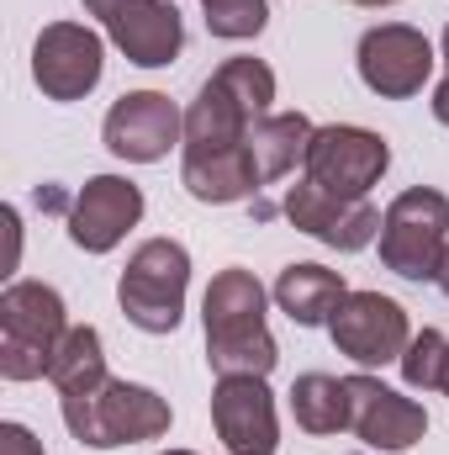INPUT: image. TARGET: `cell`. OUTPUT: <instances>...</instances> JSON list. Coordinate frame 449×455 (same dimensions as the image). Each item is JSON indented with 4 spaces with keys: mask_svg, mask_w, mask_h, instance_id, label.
Segmentation results:
<instances>
[{
    "mask_svg": "<svg viewBox=\"0 0 449 455\" xmlns=\"http://www.w3.org/2000/svg\"><path fill=\"white\" fill-rule=\"evenodd\" d=\"M212 424L232 455H275V445H280L275 397H270L264 376H217Z\"/></svg>",
    "mask_w": 449,
    "mask_h": 455,
    "instance_id": "obj_12",
    "label": "cell"
},
{
    "mask_svg": "<svg viewBox=\"0 0 449 455\" xmlns=\"http://www.w3.org/2000/svg\"><path fill=\"white\" fill-rule=\"evenodd\" d=\"M201 318H207V365L217 376H270L275 371L280 349L264 329V286L254 270L243 265L217 270L207 286Z\"/></svg>",
    "mask_w": 449,
    "mask_h": 455,
    "instance_id": "obj_1",
    "label": "cell"
},
{
    "mask_svg": "<svg viewBox=\"0 0 449 455\" xmlns=\"http://www.w3.org/2000/svg\"><path fill=\"white\" fill-rule=\"evenodd\" d=\"M101 37L80 21H53L32 43V80L48 101H80L101 85Z\"/></svg>",
    "mask_w": 449,
    "mask_h": 455,
    "instance_id": "obj_8",
    "label": "cell"
},
{
    "mask_svg": "<svg viewBox=\"0 0 449 455\" xmlns=\"http://www.w3.org/2000/svg\"><path fill=\"white\" fill-rule=\"evenodd\" d=\"M343 297H349V286H343V275L328 270V265H286L280 281H275V302H280V313H286L291 323H302V329L328 323Z\"/></svg>",
    "mask_w": 449,
    "mask_h": 455,
    "instance_id": "obj_18",
    "label": "cell"
},
{
    "mask_svg": "<svg viewBox=\"0 0 449 455\" xmlns=\"http://www.w3.org/2000/svg\"><path fill=\"white\" fill-rule=\"evenodd\" d=\"M439 291L449 297V249H445V265H439Z\"/></svg>",
    "mask_w": 449,
    "mask_h": 455,
    "instance_id": "obj_27",
    "label": "cell"
},
{
    "mask_svg": "<svg viewBox=\"0 0 449 455\" xmlns=\"http://www.w3.org/2000/svg\"><path fill=\"white\" fill-rule=\"evenodd\" d=\"M312 122L302 112H270L259 116L254 127H248V159H254V170H259V186H270V180H280L296 159H307V143H312Z\"/></svg>",
    "mask_w": 449,
    "mask_h": 455,
    "instance_id": "obj_19",
    "label": "cell"
},
{
    "mask_svg": "<svg viewBox=\"0 0 449 455\" xmlns=\"http://www.w3.org/2000/svg\"><path fill=\"white\" fill-rule=\"evenodd\" d=\"M185 286H191V254L175 238H148L127 259L116 281V302L132 329L143 334H175L185 313Z\"/></svg>",
    "mask_w": 449,
    "mask_h": 455,
    "instance_id": "obj_5",
    "label": "cell"
},
{
    "mask_svg": "<svg viewBox=\"0 0 449 455\" xmlns=\"http://www.w3.org/2000/svg\"><path fill=\"white\" fill-rule=\"evenodd\" d=\"M127 5H132V0H85V11L101 16V21H112L116 11H127Z\"/></svg>",
    "mask_w": 449,
    "mask_h": 455,
    "instance_id": "obj_25",
    "label": "cell"
},
{
    "mask_svg": "<svg viewBox=\"0 0 449 455\" xmlns=\"http://www.w3.org/2000/svg\"><path fill=\"white\" fill-rule=\"evenodd\" d=\"M286 218L302 228V233H312L318 243H334L343 254L349 249H365L381 233V212L365 196H334V191H323L312 180H296L286 191Z\"/></svg>",
    "mask_w": 449,
    "mask_h": 455,
    "instance_id": "obj_14",
    "label": "cell"
},
{
    "mask_svg": "<svg viewBox=\"0 0 449 455\" xmlns=\"http://www.w3.org/2000/svg\"><path fill=\"white\" fill-rule=\"evenodd\" d=\"M328 334H334L338 355H349L354 365L402 360V349L413 344V329H407L402 302H391V297H381V291H349V297L338 302V313L328 318Z\"/></svg>",
    "mask_w": 449,
    "mask_h": 455,
    "instance_id": "obj_10",
    "label": "cell"
},
{
    "mask_svg": "<svg viewBox=\"0 0 449 455\" xmlns=\"http://www.w3.org/2000/svg\"><path fill=\"white\" fill-rule=\"evenodd\" d=\"M343 381H349V429L370 451L397 455V451H413L429 435V413L413 397L381 387L375 376H343Z\"/></svg>",
    "mask_w": 449,
    "mask_h": 455,
    "instance_id": "obj_11",
    "label": "cell"
},
{
    "mask_svg": "<svg viewBox=\"0 0 449 455\" xmlns=\"http://www.w3.org/2000/svg\"><path fill=\"white\" fill-rule=\"evenodd\" d=\"M449 249V196L413 186L402 191L386 218H381V259L386 270H397L402 281H439Z\"/></svg>",
    "mask_w": 449,
    "mask_h": 455,
    "instance_id": "obj_6",
    "label": "cell"
},
{
    "mask_svg": "<svg viewBox=\"0 0 449 455\" xmlns=\"http://www.w3.org/2000/svg\"><path fill=\"white\" fill-rule=\"evenodd\" d=\"M64 334H69V318H64V297L53 286L11 281L0 291V376L5 381L48 376Z\"/></svg>",
    "mask_w": 449,
    "mask_h": 455,
    "instance_id": "obj_3",
    "label": "cell"
},
{
    "mask_svg": "<svg viewBox=\"0 0 449 455\" xmlns=\"http://www.w3.org/2000/svg\"><path fill=\"white\" fill-rule=\"evenodd\" d=\"M434 75V43L407 27V21H386V27H370L359 37V80L386 96V101H407L423 91V80Z\"/></svg>",
    "mask_w": 449,
    "mask_h": 455,
    "instance_id": "obj_9",
    "label": "cell"
},
{
    "mask_svg": "<svg viewBox=\"0 0 449 455\" xmlns=\"http://www.w3.org/2000/svg\"><path fill=\"white\" fill-rule=\"evenodd\" d=\"M112 43L127 53V64H143V69H164L180 59L185 48V21L169 0H132L127 11H116L106 21Z\"/></svg>",
    "mask_w": 449,
    "mask_h": 455,
    "instance_id": "obj_16",
    "label": "cell"
},
{
    "mask_svg": "<svg viewBox=\"0 0 449 455\" xmlns=\"http://www.w3.org/2000/svg\"><path fill=\"white\" fill-rule=\"evenodd\" d=\"M207 11V32L227 37V43H243V37H259L264 21H270V5L264 0H201Z\"/></svg>",
    "mask_w": 449,
    "mask_h": 455,
    "instance_id": "obj_22",
    "label": "cell"
},
{
    "mask_svg": "<svg viewBox=\"0 0 449 455\" xmlns=\"http://www.w3.org/2000/svg\"><path fill=\"white\" fill-rule=\"evenodd\" d=\"M445 59H449V27H445Z\"/></svg>",
    "mask_w": 449,
    "mask_h": 455,
    "instance_id": "obj_30",
    "label": "cell"
},
{
    "mask_svg": "<svg viewBox=\"0 0 449 455\" xmlns=\"http://www.w3.org/2000/svg\"><path fill=\"white\" fill-rule=\"evenodd\" d=\"M291 413L307 435H338L349 429V381L323 376V371H307L296 376L291 387Z\"/></svg>",
    "mask_w": 449,
    "mask_h": 455,
    "instance_id": "obj_21",
    "label": "cell"
},
{
    "mask_svg": "<svg viewBox=\"0 0 449 455\" xmlns=\"http://www.w3.org/2000/svg\"><path fill=\"white\" fill-rule=\"evenodd\" d=\"M445 355H449V339L439 329H423V334H413V344L402 349V376H407V387H418V392H429V387H439V376H445Z\"/></svg>",
    "mask_w": 449,
    "mask_h": 455,
    "instance_id": "obj_23",
    "label": "cell"
},
{
    "mask_svg": "<svg viewBox=\"0 0 449 455\" xmlns=\"http://www.w3.org/2000/svg\"><path fill=\"white\" fill-rule=\"evenodd\" d=\"M164 455H196V451H164Z\"/></svg>",
    "mask_w": 449,
    "mask_h": 455,
    "instance_id": "obj_31",
    "label": "cell"
},
{
    "mask_svg": "<svg viewBox=\"0 0 449 455\" xmlns=\"http://www.w3.org/2000/svg\"><path fill=\"white\" fill-rule=\"evenodd\" d=\"M0 455H43V440L27 424H0Z\"/></svg>",
    "mask_w": 449,
    "mask_h": 455,
    "instance_id": "obj_24",
    "label": "cell"
},
{
    "mask_svg": "<svg viewBox=\"0 0 449 455\" xmlns=\"http://www.w3.org/2000/svg\"><path fill=\"white\" fill-rule=\"evenodd\" d=\"M180 186L196 196V202H212V207H227V202H243L259 191V170L248 159V143L238 148H185L180 159Z\"/></svg>",
    "mask_w": 449,
    "mask_h": 455,
    "instance_id": "obj_17",
    "label": "cell"
},
{
    "mask_svg": "<svg viewBox=\"0 0 449 455\" xmlns=\"http://www.w3.org/2000/svg\"><path fill=\"white\" fill-rule=\"evenodd\" d=\"M354 5H397V0H354Z\"/></svg>",
    "mask_w": 449,
    "mask_h": 455,
    "instance_id": "obj_29",
    "label": "cell"
},
{
    "mask_svg": "<svg viewBox=\"0 0 449 455\" xmlns=\"http://www.w3.org/2000/svg\"><path fill=\"white\" fill-rule=\"evenodd\" d=\"M434 116H439V122L449 127V75L439 80V91H434Z\"/></svg>",
    "mask_w": 449,
    "mask_h": 455,
    "instance_id": "obj_26",
    "label": "cell"
},
{
    "mask_svg": "<svg viewBox=\"0 0 449 455\" xmlns=\"http://www.w3.org/2000/svg\"><path fill=\"white\" fill-rule=\"evenodd\" d=\"M275 101V69L264 59H227L185 112V148H238Z\"/></svg>",
    "mask_w": 449,
    "mask_h": 455,
    "instance_id": "obj_2",
    "label": "cell"
},
{
    "mask_svg": "<svg viewBox=\"0 0 449 455\" xmlns=\"http://www.w3.org/2000/svg\"><path fill=\"white\" fill-rule=\"evenodd\" d=\"M439 392L449 397V355H445V376H439Z\"/></svg>",
    "mask_w": 449,
    "mask_h": 455,
    "instance_id": "obj_28",
    "label": "cell"
},
{
    "mask_svg": "<svg viewBox=\"0 0 449 455\" xmlns=\"http://www.w3.org/2000/svg\"><path fill=\"white\" fill-rule=\"evenodd\" d=\"M185 132V116L175 112L169 96L159 91H132L106 112V148L127 164H154L175 148V138Z\"/></svg>",
    "mask_w": 449,
    "mask_h": 455,
    "instance_id": "obj_13",
    "label": "cell"
},
{
    "mask_svg": "<svg viewBox=\"0 0 449 455\" xmlns=\"http://www.w3.org/2000/svg\"><path fill=\"white\" fill-rule=\"evenodd\" d=\"M143 218V191L122 175H96L80 186L75 207H69V238L85 254H106L122 243V233Z\"/></svg>",
    "mask_w": 449,
    "mask_h": 455,
    "instance_id": "obj_15",
    "label": "cell"
},
{
    "mask_svg": "<svg viewBox=\"0 0 449 455\" xmlns=\"http://www.w3.org/2000/svg\"><path fill=\"white\" fill-rule=\"evenodd\" d=\"M64 424L80 445L112 451V445H138L169 435V403L138 381H106L85 397H64Z\"/></svg>",
    "mask_w": 449,
    "mask_h": 455,
    "instance_id": "obj_4",
    "label": "cell"
},
{
    "mask_svg": "<svg viewBox=\"0 0 449 455\" xmlns=\"http://www.w3.org/2000/svg\"><path fill=\"white\" fill-rule=\"evenodd\" d=\"M48 381L59 387V397H85L96 387H106V355H101V334L91 323L69 329L59 349H53V365H48Z\"/></svg>",
    "mask_w": 449,
    "mask_h": 455,
    "instance_id": "obj_20",
    "label": "cell"
},
{
    "mask_svg": "<svg viewBox=\"0 0 449 455\" xmlns=\"http://www.w3.org/2000/svg\"><path fill=\"white\" fill-rule=\"evenodd\" d=\"M302 164H307V180L312 186H323L334 196H365L386 175L391 148L370 127H318Z\"/></svg>",
    "mask_w": 449,
    "mask_h": 455,
    "instance_id": "obj_7",
    "label": "cell"
}]
</instances>
